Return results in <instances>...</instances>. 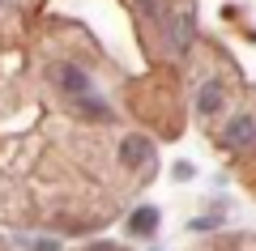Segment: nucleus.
Returning <instances> with one entry per match:
<instances>
[{"label":"nucleus","instance_id":"3","mask_svg":"<svg viewBox=\"0 0 256 251\" xmlns=\"http://www.w3.org/2000/svg\"><path fill=\"white\" fill-rule=\"evenodd\" d=\"M222 141H226L230 149L252 145V141H256V119H252V115H235V119L226 124V132H222Z\"/></svg>","mask_w":256,"mask_h":251},{"label":"nucleus","instance_id":"6","mask_svg":"<svg viewBox=\"0 0 256 251\" xmlns=\"http://www.w3.org/2000/svg\"><path fill=\"white\" fill-rule=\"evenodd\" d=\"M60 85L68 94H90V77L82 68H60Z\"/></svg>","mask_w":256,"mask_h":251},{"label":"nucleus","instance_id":"5","mask_svg":"<svg viewBox=\"0 0 256 251\" xmlns=\"http://www.w3.org/2000/svg\"><path fill=\"white\" fill-rule=\"evenodd\" d=\"M196 111H201V115L222 111V81H205V85H201V94H196Z\"/></svg>","mask_w":256,"mask_h":251},{"label":"nucleus","instance_id":"9","mask_svg":"<svg viewBox=\"0 0 256 251\" xmlns=\"http://www.w3.org/2000/svg\"><path fill=\"white\" fill-rule=\"evenodd\" d=\"M30 251H60V243H52V239H38V243H30Z\"/></svg>","mask_w":256,"mask_h":251},{"label":"nucleus","instance_id":"11","mask_svg":"<svg viewBox=\"0 0 256 251\" xmlns=\"http://www.w3.org/2000/svg\"><path fill=\"white\" fill-rule=\"evenodd\" d=\"M137 4H141V13H146V17H154V13H158V0H137Z\"/></svg>","mask_w":256,"mask_h":251},{"label":"nucleus","instance_id":"7","mask_svg":"<svg viewBox=\"0 0 256 251\" xmlns=\"http://www.w3.org/2000/svg\"><path fill=\"white\" fill-rule=\"evenodd\" d=\"M82 107H86V115H94V119H111V111H107V102H98V98H90V94H82Z\"/></svg>","mask_w":256,"mask_h":251},{"label":"nucleus","instance_id":"10","mask_svg":"<svg viewBox=\"0 0 256 251\" xmlns=\"http://www.w3.org/2000/svg\"><path fill=\"white\" fill-rule=\"evenodd\" d=\"M214 226H218V217H196V222H192V230H214Z\"/></svg>","mask_w":256,"mask_h":251},{"label":"nucleus","instance_id":"2","mask_svg":"<svg viewBox=\"0 0 256 251\" xmlns=\"http://www.w3.org/2000/svg\"><path fill=\"white\" fill-rule=\"evenodd\" d=\"M120 162H124L128 171H137V166L154 171V141L150 136H124L120 141Z\"/></svg>","mask_w":256,"mask_h":251},{"label":"nucleus","instance_id":"1","mask_svg":"<svg viewBox=\"0 0 256 251\" xmlns=\"http://www.w3.org/2000/svg\"><path fill=\"white\" fill-rule=\"evenodd\" d=\"M192 38H196V17H192V4H180V9L166 17V47H171V51H188Z\"/></svg>","mask_w":256,"mask_h":251},{"label":"nucleus","instance_id":"4","mask_svg":"<svg viewBox=\"0 0 256 251\" xmlns=\"http://www.w3.org/2000/svg\"><path fill=\"white\" fill-rule=\"evenodd\" d=\"M154 230H158V209H154V205H141L137 213L128 217V234H141V239H150Z\"/></svg>","mask_w":256,"mask_h":251},{"label":"nucleus","instance_id":"8","mask_svg":"<svg viewBox=\"0 0 256 251\" xmlns=\"http://www.w3.org/2000/svg\"><path fill=\"white\" fill-rule=\"evenodd\" d=\"M171 175H175V179H180V183L196 179V171H192V162H175V166H171Z\"/></svg>","mask_w":256,"mask_h":251}]
</instances>
